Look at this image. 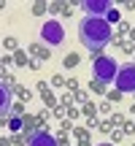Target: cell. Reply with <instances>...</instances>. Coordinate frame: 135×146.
Instances as JSON below:
<instances>
[{"mask_svg":"<svg viewBox=\"0 0 135 146\" xmlns=\"http://www.w3.org/2000/svg\"><path fill=\"white\" fill-rule=\"evenodd\" d=\"M8 108H11V89L0 81V116L8 114Z\"/></svg>","mask_w":135,"mask_h":146,"instance_id":"52a82bcc","label":"cell"},{"mask_svg":"<svg viewBox=\"0 0 135 146\" xmlns=\"http://www.w3.org/2000/svg\"><path fill=\"white\" fill-rule=\"evenodd\" d=\"M116 19H119V11H116V8H111L108 14H105V22L111 25V22H116Z\"/></svg>","mask_w":135,"mask_h":146,"instance_id":"ba28073f","label":"cell"},{"mask_svg":"<svg viewBox=\"0 0 135 146\" xmlns=\"http://www.w3.org/2000/svg\"><path fill=\"white\" fill-rule=\"evenodd\" d=\"M27 146H57V141H54L46 130H38V133H32V135H30Z\"/></svg>","mask_w":135,"mask_h":146,"instance_id":"8992f818","label":"cell"},{"mask_svg":"<svg viewBox=\"0 0 135 146\" xmlns=\"http://www.w3.org/2000/svg\"><path fill=\"white\" fill-rule=\"evenodd\" d=\"M97 146H111V143H97Z\"/></svg>","mask_w":135,"mask_h":146,"instance_id":"9c48e42d","label":"cell"},{"mask_svg":"<svg viewBox=\"0 0 135 146\" xmlns=\"http://www.w3.org/2000/svg\"><path fill=\"white\" fill-rule=\"evenodd\" d=\"M84 11H87V16H100L103 19V14L111 11V3L108 0H87L84 3Z\"/></svg>","mask_w":135,"mask_h":146,"instance_id":"5b68a950","label":"cell"},{"mask_svg":"<svg viewBox=\"0 0 135 146\" xmlns=\"http://www.w3.org/2000/svg\"><path fill=\"white\" fill-rule=\"evenodd\" d=\"M111 25L105 22V16H84L78 22V41L87 52H100L111 43Z\"/></svg>","mask_w":135,"mask_h":146,"instance_id":"6da1fadb","label":"cell"},{"mask_svg":"<svg viewBox=\"0 0 135 146\" xmlns=\"http://www.w3.org/2000/svg\"><path fill=\"white\" fill-rule=\"evenodd\" d=\"M114 84L119 92H135V62L119 65V73H116Z\"/></svg>","mask_w":135,"mask_h":146,"instance_id":"277c9868","label":"cell"},{"mask_svg":"<svg viewBox=\"0 0 135 146\" xmlns=\"http://www.w3.org/2000/svg\"><path fill=\"white\" fill-rule=\"evenodd\" d=\"M92 70H95V78L105 84V81H114V78H116V73H119V65H116V60H114V57H105V54H100V57H95Z\"/></svg>","mask_w":135,"mask_h":146,"instance_id":"7a4b0ae2","label":"cell"},{"mask_svg":"<svg viewBox=\"0 0 135 146\" xmlns=\"http://www.w3.org/2000/svg\"><path fill=\"white\" fill-rule=\"evenodd\" d=\"M41 41L49 43V46H60V43L65 41V27L60 25L57 19L43 22V27H41Z\"/></svg>","mask_w":135,"mask_h":146,"instance_id":"3957f363","label":"cell"}]
</instances>
